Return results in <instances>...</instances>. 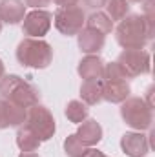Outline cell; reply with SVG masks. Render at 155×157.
I'll return each instance as SVG.
<instances>
[{"mask_svg": "<svg viewBox=\"0 0 155 157\" xmlns=\"http://www.w3.org/2000/svg\"><path fill=\"white\" fill-rule=\"evenodd\" d=\"M117 44L122 49H142L153 39V17L128 15L115 28Z\"/></svg>", "mask_w": 155, "mask_h": 157, "instance_id": "6da1fadb", "label": "cell"}, {"mask_svg": "<svg viewBox=\"0 0 155 157\" xmlns=\"http://www.w3.org/2000/svg\"><path fill=\"white\" fill-rule=\"evenodd\" d=\"M0 97L28 110L40 101V91L20 75H4L0 78Z\"/></svg>", "mask_w": 155, "mask_h": 157, "instance_id": "7a4b0ae2", "label": "cell"}, {"mask_svg": "<svg viewBox=\"0 0 155 157\" xmlns=\"http://www.w3.org/2000/svg\"><path fill=\"white\" fill-rule=\"evenodd\" d=\"M15 55L20 66L31 70H46L53 62V48L42 39H22L17 46Z\"/></svg>", "mask_w": 155, "mask_h": 157, "instance_id": "3957f363", "label": "cell"}, {"mask_svg": "<svg viewBox=\"0 0 155 157\" xmlns=\"http://www.w3.org/2000/svg\"><path fill=\"white\" fill-rule=\"evenodd\" d=\"M128 97H131L130 78L122 73V70L117 66V62L104 64V73H102V101H108L112 104H120Z\"/></svg>", "mask_w": 155, "mask_h": 157, "instance_id": "277c9868", "label": "cell"}, {"mask_svg": "<svg viewBox=\"0 0 155 157\" xmlns=\"http://www.w3.org/2000/svg\"><path fill=\"white\" fill-rule=\"evenodd\" d=\"M120 117L133 132L152 130L153 124V108H150L142 97H128L120 102Z\"/></svg>", "mask_w": 155, "mask_h": 157, "instance_id": "5b68a950", "label": "cell"}, {"mask_svg": "<svg viewBox=\"0 0 155 157\" xmlns=\"http://www.w3.org/2000/svg\"><path fill=\"white\" fill-rule=\"evenodd\" d=\"M115 62L128 78L148 75L152 71V57L146 49H124L119 53Z\"/></svg>", "mask_w": 155, "mask_h": 157, "instance_id": "8992f818", "label": "cell"}, {"mask_svg": "<svg viewBox=\"0 0 155 157\" xmlns=\"http://www.w3.org/2000/svg\"><path fill=\"white\" fill-rule=\"evenodd\" d=\"M24 124L39 135V139L42 143L49 141L57 132V121L53 117V113L46 106H42L40 102L31 106V108H28Z\"/></svg>", "mask_w": 155, "mask_h": 157, "instance_id": "52a82bcc", "label": "cell"}, {"mask_svg": "<svg viewBox=\"0 0 155 157\" xmlns=\"http://www.w3.org/2000/svg\"><path fill=\"white\" fill-rule=\"evenodd\" d=\"M53 24L57 31L64 37H75L86 26V13L80 6L73 7H59L53 15Z\"/></svg>", "mask_w": 155, "mask_h": 157, "instance_id": "ba28073f", "label": "cell"}, {"mask_svg": "<svg viewBox=\"0 0 155 157\" xmlns=\"http://www.w3.org/2000/svg\"><path fill=\"white\" fill-rule=\"evenodd\" d=\"M53 24V15L46 9H33L22 20V33L29 39H42Z\"/></svg>", "mask_w": 155, "mask_h": 157, "instance_id": "9c48e42d", "label": "cell"}, {"mask_svg": "<svg viewBox=\"0 0 155 157\" xmlns=\"http://www.w3.org/2000/svg\"><path fill=\"white\" fill-rule=\"evenodd\" d=\"M150 146V137L142 132H126L120 137V150L128 157H146Z\"/></svg>", "mask_w": 155, "mask_h": 157, "instance_id": "30bf717a", "label": "cell"}, {"mask_svg": "<svg viewBox=\"0 0 155 157\" xmlns=\"http://www.w3.org/2000/svg\"><path fill=\"white\" fill-rule=\"evenodd\" d=\"M77 44L82 53H86V55H99L102 51L104 44H106V37L100 35L95 29L82 28L77 35Z\"/></svg>", "mask_w": 155, "mask_h": 157, "instance_id": "8fae6325", "label": "cell"}, {"mask_svg": "<svg viewBox=\"0 0 155 157\" xmlns=\"http://www.w3.org/2000/svg\"><path fill=\"white\" fill-rule=\"evenodd\" d=\"M26 112L24 108L0 99V130L4 128H18L20 124H24L26 121Z\"/></svg>", "mask_w": 155, "mask_h": 157, "instance_id": "7c38bea8", "label": "cell"}, {"mask_svg": "<svg viewBox=\"0 0 155 157\" xmlns=\"http://www.w3.org/2000/svg\"><path fill=\"white\" fill-rule=\"evenodd\" d=\"M78 137V141L80 143H84L86 146H89V148H93V146H97L100 141H102V135H104V132H102V126L95 121V119H86V121H82L80 124H78L77 128V133H75Z\"/></svg>", "mask_w": 155, "mask_h": 157, "instance_id": "4fadbf2b", "label": "cell"}, {"mask_svg": "<svg viewBox=\"0 0 155 157\" xmlns=\"http://www.w3.org/2000/svg\"><path fill=\"white\" fill-rule=\"evenodd\" d=\"M26 17V4L22 0H0V20L4 24H20Z\"/></svg>", "mask_w": 155, "mask_h": 157, "instance_id": "5bb4252c", "label": "cell"}, {"mask_svg": "<svg viewBox=\"0 0 155 157\" xmlns=\"http://www.w3.org/2000/svg\"><path fill=\"white\" fill-rule=\"evenodd\" d=\"M77 71L82 80H95L102 78L104 73V60L99 55H86L78 60Z\"/></svg>", "mask_w": 155, "mask_h": 157, "instance_id": "9a60e30c", "label": "cell"}, {"mask_svg": "<svg viewBox=\"0 0 155 157\" xmlns=\"http://www.w3.org/2000/svg\"><path fill=\"white\" fill-rule=\"evenodd\" d=\"M80 101L86 106H97L102 101V78L82 80V84H80Z\"/></svg>", "mask_w": 155, "mask_h": 157, "instance_id": "2e32d148", "label": "cell"}, {"mask_svg": "<svg viewBox=\"0 0 155 157\" xmlns=\"http://www.w3.org/2000/svg\"><path fill=\"white\" fill-rule=\"evenodd\" d=\"M15 139H17V146L20 148V152H37L40 148V144H42L39 135L33 130H29L26 124L18 126Z\"/></svg>", "mask_w": 155, "mask_h": 157, "instance_id": "e0dca14e", "label": "cell"}, {"mask_svg": "<svg viewBox=\"0 0 155 157\" xmlns=\"http://www.w3.org/2000/svg\"><path fill=\"white\" fill-rule=\"evenodd\" d=\"M86 28H89V29H95V31H99L100 35H110L113 29H115V26H113V22H112V18L104 13V11H93L88 18H86Z\"/></svg>", "mask_w": 155, "mask_h": 157, "instance_id": "ac0fdd59", "label": "cell"}, {"mask_svg": "<svg viewBox=\"0 0 155 157\" xmlns=\"http://www.w3.org/2000/svg\"><path fill=\"white\" fill-rule=\"evenodd\" d=\"M64 115L68 117V121H70V122L80 124L82 121H86V119H88V115H89V108H88L82 101L73 99V101H70V102L66 104Z\"/></svg>", "mask_w": 155, "mask_h": 157, "instance_id": "d6986e66", "label": "cell"}, {"mask_svg": "<svg viewBox=\"0 0 155 157\" xmlns=\"http://www.w3.org/2000/svg\"><path fill=\"white\" fill-rule=\"evenodd\" d=\"M106 15L112 18V22H120L124 17L130 15V2L128 0H108L106 2Z\"/></svg>", "mask_w": 155, "mask_h": 157, "instance_id": "ffe728a7", "label": "cell"}, {"mask_svg": "<svg viewBox=\"0 0 155 157\" xmlns=\"http://www.w3.org/2000/svg\"><path fill=\"white\" fill-rule=\"evenodd\" d=\"M64 152H66L68 157H86L88 152H89V146H86L84 143H80L77 135L71 133L64 141Z\"/></svg>", "mask_w": 155, "mask_h": 157, "instance_id": "44dd1931", "label": "cell"}, {"mask_svg": "<svg viewBox=\"0 0 155 157\" xmlns=\"http://www.w3.org/2000/svg\"><path fill=\"white\" fill-rule=\"evenodd\" d=\"M106 2H108V0H82V4H84L88 9H91V11H99L100 7L106 6Z\"/></svg>", "mask_w": 155, "mask_h": 157, "instance_id": "7402d4cb", "label": "cell"}, {"mask_svg": "<svg viewBox=\"0 0 155 157\" xmlns=\"http://www.w3.org/2000/svg\"><path fill=\"white\" fill-rule=\"evenodd\" d=\"M26 7H33V9H44L46 6L51 4V0H24Z\"/></svg>", "mask_w": 155, "mask_h": 157, "instance_id": "603a6c76", "label": "cell"}, {"mask_svg": "<svg viewBox=\"0 0 155 157\" xmlns=\"http://www.w3.org/2000/svg\"><path fill=\"white\" fill-rule=\"evenodd\" d=\"M51 2H55L59 7H73V6H78L80 0H51Z\"/></svg>", "mask_w": 155, "mask_h": 157, "instance_id": "cb8c5ba5", "label": "cell"}, {"mask_svg": "<svg viewBox=\"0 0 155 157\" xmlns=\"http://www.w3.org/2000/svg\"><path fill=\"white\" fill-rule=\"evenodd\" d=\"M86 157H110V155H106L104 152H100V150H97V148H89V152H88Z\"/></svg>", "mask_w": 155, "mask_h": 157, "instance_id": "d4e9b609", "label": "cell"}, {"mask_svg": "<svg viewBox=\"0 0 155 157\" xmlns=\"http://www.w3.org/2000/svg\"><path fill=\"white\" fill-rule=\"evenodd\" d=\"M18 157H40L39 154H35V152H22Z\"/></svg>", "mask_w": 155, "mask_h": 157, "instance_id": "484cf974", "label": "cell"}, {"mask_svg": "<svg viewBox=\"0 0 155 157\" xmlns=\"http://www.w3.org/2000/svg\"><path fill=\"white\" fill-rule=\"evenodd\" d=\"M6 75V64H4V60L0 59V78Z\"/></svg>", "mask_w": 155, "mask_h": 157, "instance_id": "4316f807", "label": "cell"}, {"mask_svg": "<svg viewBox=\"0 0 155 157\" xmlns=\"http://www.w3.org/2000/svg\"><path fill=\"white\" fill-rule=\"evenodd\" d=\"M128 2H137V4H142V2H146V0H128Z\"/></svg>", "mask_w": 155, "mask_h": 157, "instance_id": "83f0119b", "label": "cell"}, {"mask_svg": "<svg viewBox=\"0 0 155 157\" xmlns=\"http://www.w3.org/2000/svg\"><path fill=\"white\" fill-rule=\"evenodd\" d=\"M2 28H4V22L0 20V33H2Z\"/></svg>", "mask_w": 155, "mask_h": 157, "instance_id": "f1b7e54d", "label": "cell"}]
</instances>
